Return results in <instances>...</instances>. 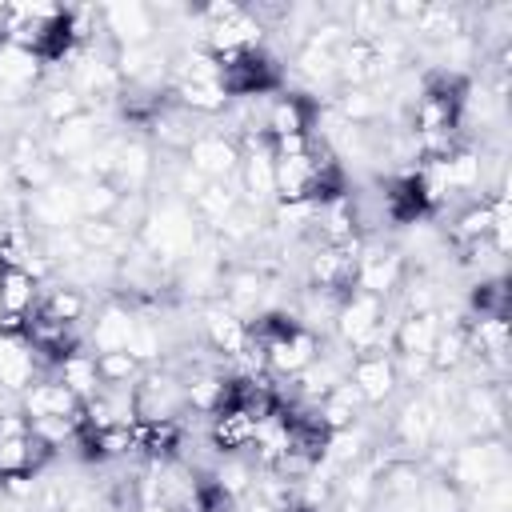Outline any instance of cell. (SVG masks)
Returning a JSON list of instances; mask_svg holds the SVG:
<instances>
[{"label": "cell", "instance_id": "obj_5", "mask_svg": "<svg viewBox=\"0 0 512 512\" xmlns=\"http://www.w3.org/2000/svg\"><path fill=\"white\" fill-rule=\"evenodd\" d=\"M444 476H448L460 492H476V488L500 484V480H508V452H504L500 440L476 436V440H468V444H460V448L448 452Z\"/></svg>", "mask_w": 512, "mask_h": 512}, {"label": "cell", "instance_id": "obj_3", "mask_svg": "<svg viewBox=\"0 0 512 512\" xmlns=\"http://www.w3.org/2000/svg\"><path fill=\"white\" fill-rule=\"evenodd\" d=\"M384 316H388V300L372 296V292H348L336 308V336L340 344L352 352V356H364V352H388L392 336L384 332Z\"/></svg>", "mask_w": 512, "mask_h": 512}, {"label": "cell", "instance_id": "obj_27", "mask_svg": "<svg viewBox=\"0 0 512 512\" xmlns=\"http://www.w3.org/2000/svg\"><path fill=\"white\" fill-rule=\"evenodd\" d=\"M40 60L28 48L16 44H0V88L4 92H28L40 80Z\"/></svg>", "mask_w": 512, "mask_h": 512}, {"label": "cell", "instance_id": "obj_33", "mask_svg": "<svg viewBox=\"0 0 512 512\" xmlns=\"http://www.w3.org/2000/svg\"><path fill=\"white\" fill-rule=\"evenodd\" d=\"M40 312H48L52 320H64V324H80L84 312H88V300L80 288H52L44 300H36Z\"/></svg>", "mask_w": 512, "mask_h": 512}, {"label": "cell", "instance_id": "obj_35", "mask_svg": "<svg viewBox=\"0 0 512 512\" xmlns=\"http://www.w3.org/2000/svg\"><path fill=\"white\" fill-rule=\"evenodd\" d=\"M240 512H280V508H272L268 500H260L256 492H248V496H244V504H240Z\"/></svg>", "mask_w": 512, "mask_h": 512}, {"label": "cell", "instance_id": "obj_22", "mask_svg": "<svg viewBox=\"0 0 512 512\" xmlns=\"http://www.w3.org/2000/svg\"><path fill=\"white\" fill-rule=\"evenodd\" d=\"M252 436H256V420L244 416L240 408H224L208 424V440H212V448L220 456H236V452L252 448Z\"/></svg>", "mask_w": 512, "mask_h": 512}, {"label": "cell", "instance_id": "obj_1", "mask_svg": "<svg viewBox=\"0 0 512 512\" xmlns=\"http://www.w3.org/2000/svg\"><path fill=\"white\" fill-rule=\"evenodd\" d=\"M196 216L184 200H160L156 208H148V220L140 224V248L152 252L164 268L176 260H188L196 252Z\"/></svg>", "mask_w": 512, "mask_h": 512}, {"label": "cell", "instance_id": "obj_6", "mask_svg": "<svg viewBox=\"0 0 512 512\" xmlns=\"http://www.w3.org/2000/svg\"><path fill=\"white\" fill-rule=\"evenodd\" d=\"M188 408L184 380L172 368H152L132 380V420L136 424H160V420H180Z\"/></svg>", "mask_w": 512, "mask_h": 512}, {"label": "cell", "instance_id": "obj_20", "mask_svg": "<svg viewBox=\"0 0 512 512\" xmlns=\"http://www.w3.org/2000/svg\"><path fill=\"white\" fill-rule=\"evenodd\" d=\"M36 368H40V360L24 344V336L0 332V392H24L32 380H40Z\"/></svg>", "mask_w": 512, "mask_h": 512}, {"label": "cell", "instance_id": "obj_36", "mask_svg": "<svg viewBox=\"0 0 512 512\" xmlns=\"http://www.w3.org/2000/svg\"><path fill=\"white\" fill-rule=\"evenodd\" d=\"M8 180H12V164H4V160H0V188H4Z\"/></svg>", "mask_w": 512, "mask_h": 512}, {"label": "cell", "instance_id": "obj_34", "mask_svg": "<svg viewBox=\"0 0 512 512\" xmlns=\"http://www.w3.org/2000/svg\"><path fill=\"white\" fill-rule=\"evenodd\" d=\"M96 372H100V384L128 388L140 376V360L132 352H100L96 356Z\"/></svg>", "mask_w": 512, "mask_h": 512}, {"label": "cell", "instance_id": "obj_37", "mask_svg": "<svg viewBox=\"0 0 512 512\" xmlns=\"http://www.w3.org/2000/svg\"><path fill=\"white\" fill-rule=\"evenodd\" d=\"M136 512H168V508H160V504H144V508H136Z\"/></svg>", "mask_w": 512, "mask_h": 512}, {"label": "cell", "instance_id": "obj_38", "mask_svg": "<svg viewBox=\"0 0 512 512\" xmlns=\"http://www.w3.org/2000/svg\"><path fill=\"white\" fill-rule=\"evenodd\" d=\"M0 512H4V504H0Z\"/></svg>", "mask_w": 512, "mask_h": 512}, {"label": "cell", "instance_id": "obj_30", "mask_svg": "<svg viewBox=\"0 0 512 512\" xmlns=\"http://www.w3.org/2000/svg\"><path fill=\"white\" fill-rule=\"evenodd\" d=\"M420 512H468V492H460L444 472L424 476L420 492H416Z\"/></svg>", "mask_w": 512, "mask_h": 512}, {"label": "cell", "instance_id": "obj_18", "mask_svg": "<svg viewBox=\"0 0 512 512\" xmlns=\"http://www.w3.org/2000/svg\"><path fill=\"white\" fill-rule=\"evenodd\" d=\"M316 356H320V340H316L312 328H296L292 336L264 344V360H268V368L280 372V376H296V372H304Z\"/></svg>", "mask_w": 512, "mask_h": 512}, {"label": "cell", "instance_id": "obj_39", "mask_svg": "<svg viewBox=\"0 0 512 512\" xmlns=\"http://www.w3.org/2000/svg\"><path fill=\"white\" fill-rule=\"evenodd\" d=\"M0 396H4V392H0ZM0 412H4V408H0Z\"/></svg>", "mask_w": 512, "mask_h": 512}, {"label": "cell", "instance_id": "obj_29", "mask_svg": "<svg viewBox=\"0 0 512 512\" xmlns=\"http://www.w3.org/2000/svg\"><path fill=\"white\" fill-rule=\"evenodd\" d=\"M320 420H324V428L328 432H340V428H352L356 424V416H360V408H364V400L356 396V388L348 384V380H340L320 404Z\"/></svg>", "mask_w": 512, "mask_h": 512}, {"label": "cell", "instance_id": "obj_32", "mask_svg": "<svg viewBox=\"0 0 512 512\" xmlns=\"http://www.w3.org/2000/svg\"><path fill=\"white\" fill-rule=\"evenodd\" d=\"M40 112H44V120L56 128V124L80 116V112H84V100L76 96L72 84H52V88H44V96H40Z\"/></svg>", "mask_w": 512, "mask_h": 512}, {"label": "cell", "instance_id": "obj_14", "mask_svg": "<svg viewBox=\"0 0 512 512\" xmlns=\"http://www.w3.org/2000/svg\"><path fill=\"white\" fill-rule=\"evenodd\" d=\"M404 276H408V268H404L400 248H364L360 252V276H356L360 292H372V296L388 300L404 284Z\"/></svg>", "mask_w": 512, "mask_h": 512}, {"label": "cell", "instance_id": "obj_21", "mask_svg": "<svg viewBox=\"0 0 512 512\" xmlns=\"http://www.w3.org/2000/svg\"><path fill=\"white\" fill-rule=\"evenodd\" d=\"M132 332H136V312L128 304H104L88 336H92V348L100 356V352H128Z\"/></svg>", "mask_w": 512, "mask_h": 512}, {"label": "cell", "instance_id": "obj_31", "mask_svg": "<svg viewBox=\"0 0 512 512\" xmlns=\"http://www.w3.org/2000/svg\"><path fill=\"white\" fill-rule=\"evenodd\" d=\"M116 204H120V192L108 180L88 176V180L76 184V212H80V220H108L116 212Z\"/></svg>", "mask_w": 512, "mask_h": 512}, {"label": "cell", "instance_id": "obj_28", "mask_svg": "<svg viewBox=\"0 0 512 512\" xmlns=\"http://www.w3.org/2000/svg\"><path fill=\"white\" fill-rule=\"evenodd\" d=\"M72 236H76L80 252H100V256H116L124 248V240H128V232L112 216L108 220H76Z\"/></svg>", "mask_w": 512, "mask_h": 512}, {"label": "cell", "instance_id": "obj_24", "mask_svg": "<svg viewBox=\"0 0 512 512\" xmlns=\"http://www.w3.org/2000/svg\"><path fill=\"white\" fill-rule=\"evenodd\" d=\"M32 216L48 228H64V224H76L80 212H76V188H64V184H48L32 196Z\"/></svg>", "mask_w": 512, "mask_h": 512}, {"label": "cell", "instance_id": "obj_19", "mask_svg": "<svg viewBox=\"0 0 512 512\" xmlns=\"http://www.w3.org/2000/svg\"><path fill=\"white\" fill-rule=\"evenodd\" d=\"M204 336H208V348L220 352V356H240L248 348V320H240L228 304H212L204 308Z\"/></svg>", "mask_w": 512, "mask_h": 512}, {"label": "cell", "instance_id": "obj_13", "mask_svg": "<svg viewBox=\"0 0 512 512\" xmlns=\"http://www.w3.org/2000/svg\"><path fill=\"white\" fill-rule=\"evenodd\" d=\"M348 384L356 388V396H360L364 404H384V400L396 392V384H400L392 352H364V356H352Z\"/></svg>", "mask_w": 512, "mask_h": 512}, {"label": "cell", "instance_id": "obj_9", "mask_svg": "<svg viewBox=\"0 0 512 512\" xmlns=\"http://www.w3.org/2000/svg\"><path fill=\"white\" fill-rule=\"evenodd\" d=\"M40 300V284L28 268H12V264H0V332H12L20 336V324L24 316L36 308Z\"/></svg>", "mask_w": 512, "mask_h": 512}, {"label": "cell", "instance_id": "obj_15", "mask_svg": "<svg viewBox=\"0 0 512 512\" xmlns=\"http://www.w3.org/2000/svg\"><path fill=\"white\" fill-rule=\"evenodd\" d=\"M20 412L28 420H64V416H84V404L68 392V384L48 376V380H32L20 392Z\"/></svg>", "mask_w": 512, "mask_h": 512}, {"label": "cell", "instance_id": "obj_16", "mask_svg": "<svg viewBox=\"0 0 512 512\" xmlns=\"http://www.w3.org/2000/svg\"><path fill=\"white\" fill-rule=\"evenodd\" d=\"M100 140H104L100 120H96V112L84 108L80 116H72V120H64V124L52 128V136H48V152H52L56 160H84Z\"/></svg>", "mask_w": 512, "mask_h": 512}, {"label": "cell", "instance_id": "obj_10", "mask_svg": "<svg viewBox=\"0 0 512 512\" xmlns=\"http://www.w3.org/2000/svg\"><path fill=\"white\" fill-rule=\"evenodd\" d=\"M188 172L200 180H232L240 172V148L224 132H204L188 144Z\"/></svg>", "mask_w": 512, "mask_h": 512}, {"label": "cell", "instance_id": "obj_25", "mask_svg": "<svg viewBox=\"0 0 512 512\" xmlns=\"http://www.w3.org/2000/svg\"><path fill=\"white\" fill-rule=\"evenodd\" d=\"M236 204H240V192H232V184H228V180H204V184H200V192L188 200L192 216H196L200 224H208V228H216V224H220Z\"/></svg>", "mask_w": 512, "mask_h": 512}, {"label": "cell", "instance_id": "obj_11", "mask_svg": "<svg viewBox=\"0 0 512 512\" xmlns=\"http://www.w3.org/2000/svg\"><path fill=\"white\" fill-rule=\"evenodd\" d=\"M440 420H444V404H440L436 396H412V400L400 408L392 432H396V440H400L404 448L424 452V448L436 444V436H440Z\"/></svg>", "mask_w": 512, "mask_h": 512}, {"label": "cell", "instance_id": "obj_26", "mask_svg": "<svg viewBox=\"0 0 512 512\" xmlns=\"http://www.w3.org/2000/svg\"><path fill=\"white\" fill-rule=\"evenodd\" d=\"M472 320H508L512 312V288L504 276H484L472 284Z\"/></svg>", "mask_w": 512, "mask_h": 512}, {"label": "cell", "instance_id": "obj_8", "mask_svg": "<svg viewBox=\"0 0 512 512\" xmlns=\"http://www.w3.org/2000/svg\"><path fill=\"white\" fill-rule=\"evenodd\" d=\"M360 252H364V240L316 244L312 256H308V288L328 292V296H336V300H344L348 292H356Z\"/></svg>", "mask_w": 512, "mask_h": 512}, {"label": "cell", "instance_id": "obj_12", "mask_svg": "<svg viewBox=\"0 0 512 512\" xmlns=\"http://www.w3.org/2000/svg\"><path fill=\"white\" fill-rule=\"evenodd\" d=\"M100 28L108 32L112 48L152 44V36H156V12L148 4H108V8H100Z\"/></svg>", "mask_w": 512, "mask_h": 512}, {"label": "cell", "instance_id": "obj_4", "mask_svg": "<svg viewBox=\"0 0 512 512\" xmlns=\"http://www.w3.org/2000/svg\"><path fill=\"white\" fill-rule=\"evenodd\" d=\"M220 64V88L224 96H240V100H252V96H268L280 88L284 80V68L280 60L260 44V48H248V52H232V56H216Z\"/></svg>", "mask_w": 512, "mask_h": 512}, {"label": "cell", "instance_id": "obj_7", "mask_svg": "<svg viewBox=\"0 0 512 512\" xmlns=\"http://www.w3.org/2000/svg\"><path fill=\"white\" fill-rule=\"evenodd\" d=\"M200 16H204V52L208 56L248 52V48H260V40H264V28L240 4H212Z\"/></svg>", "mask_w": 512, "mask_h": 512}, {"label": "cell", "instance_id": "obj_2", "mask_svg": "<svg viewBox=\"0 0 512 512\" xmlns=\"http://www.w3.org/2000/svg\"><path fill=\"white\" fill-rule=\"evenodd\" d=\"M56 460V448L32 432L28 416L20 408L0 412V484L8 480H32Z\"/></svg>", "mask_w": 512, "mask_h": 512}, {"label": "cell", "instance_id": "obj_17", "mask_svg": "<svg viewBox=\"0 0 512 512\" xmlns=\"http://www.w3.org/2000/svg\"><path fill=\"white\" fill-rule=\"evenodd\" d=\"M440 312H404L392 328V356H432V344L440 336Z\"/></svg>", "mask_w": 512, "mask_h": 512}, {"label": "cell", "instance_id": "obj_23", "mask_svg": "<svg viewBox=\"0 0 512 512\" xmlns=\"http://www.w3.org/2000/svg\"><path fill=\"white\" fill-rule=\"evenodd\" d=\"M56 380L60 384H68V392L84 404V400H92L104 384H100V372H96V352H84V348H76L72 356H64L60 364H56Z\"/></svg>", "mask_w": 512, "mask_h": 512}]
</instances>
